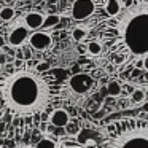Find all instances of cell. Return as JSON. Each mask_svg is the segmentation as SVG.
Segmentation results:
<instances>
[{
  "label": "cell",
  "instance_id": "cell-1",
  "mask_svg": "<svg viewBox=\"0 0 148 148\" xmlns=\"http://www.w3.org/2000/svg\"><path fill=\"white\" fill-rule=\"evenodd\" d=\"M62 94V84L54 70L37 72L23 67L13 73L0 75V103L13 116L14 124L26 119L32 124L42 116V121Z\"/></svg>",
  "mask_w": 148,
  "mask_h": 148
},
{
  "label": "cell",
  "instance_id": "cell-2",
  "mask_svg": "<svg viewBox=\"0 0 148 148\" xmlns=\"http://www.w3.org/2000/svg\"><path fill=\"white\" fill-rule=\"evenodd\" d=\"M102 46L121 53L124 65L148 56V0H132L116 18L103 21L99 27Z\"/></svg>",
  "mask_w": 148,
  "mask_h": 148
},
{
  "label": "cell",
  "instance_id": "cell-3",
  "mask_svg": "<svg viewBox=\"0 0 148 148\" xmlns=\"http://www.w3.org/2000/svg\"><path fill=\"white\" fill-rule=\"evenodd\" d=\"M97 148H148V119L123 118L110 123Z\"/></svg>",
  "mask_w": 148,
  "mask_h": 148
},
{
  "label": "cell",
  "instance_id": "cell-4",
  "mask_svg": "<svg viewBox=\"0 0 148 148\" xmlns=\"http://www.w3.org/2000/svg\"><path fill=\"white\" fill-rule=\"evenodd\" d=\"M96 86V81L91 75L88 73H75L73 77H70L69 80V88H70L72 92L75 94H88L89 91H92V88Z\"/></svg>",
  "mask_w": 148,
  "mask_h": 148
},
{
  "label": "cell",
  "instance_id": "cell-5",
  "mask_svg": "<svg viewBox=\"0 0 148 148\" xmlns=\"http://www.w3.org/2000/svg\"><path fill=\"white\" fill-rule=\"evenodd\" d=\"M96 11V2L94 0H75L72 3V18L75 21H84L91 18Z\"/></svg>",
  "mask_w": 148,
  "mask_h": 148
},
{
  "label": "cell",
  "instance_id": "cell-6",
  "mask_svg": "<svg viewBox=\"0 0 148 148\" xmlns=\"http://www.w3.org/2000/svg\"><path fill=\"white\" fill-rule=\"evenodd\" d=\"M27 42H29L30 48L35 49V51H45V49H48L53 45V37L48 32H40V30H37V32H34L29 37Z\"/></svg>",
  "mask_w": 148,
  "mask_h": 148
},
{
  "label": "cell",
  "instance_id": "cell-7",
  "mask_svg": "<svg viewBox=\"0 0 148 148\" xmlns=\"http://www.w3.org/2000/svg\"><path fill=\"white\" fill-rule=\"evenodd\" d=\"M27 40H29V29H26L24 26L13 27L10 30V34H8V45L13 46L14 49L21 48Z\"/></svg>",
  "mask_w": 148,
  "mask_h": 148
},
{
  "label": "cell",
  "instance_id": "cell-8",
  "mask_svg": "<svg viewBox=\"0 0 148 148\" xmlns=\"http://www.w3.org/2000/svg\"><path fill=\"white\" fill-rule=\"evenodd\" d=\"M48 119H49V124H53L54 127H62L64 129L65 126L70 123V115H69V112L64 110V108H56V110H53V112L49 113Z\"/></svg>",
  "mask_w": 148,
  "mask_h": 148
},
{
  "label": "cell",
  "instance_id": "cell-9",
  "mask_svg": "<svg viewBox=\"0 0 148 148\" xmlns=\"http://www.w3.org/2000/svg\"><path fill=\"white\" fill-rule=\"evenodd\" d=\"M24 27L30 30H38L40 27H43V21H45V16L42 13H37V11H30L24 16Z\"/></svg>",
  "mask_w": 148,
  "mask_h": 148
},
{
  "label": "cell",
  "instance_id": "cell-10",
  "mask_svg": "<svg viewBox=\"0 0 148 148\" xmlns=\"http://www.w3.org/2000/svg\"><path fill=\"white\" fill-rule=\"evenodd\" d=\"M123 10V5L119 0H107L105 2V13L110 18H116Z\"/></svg>",
  "mask_w": 148,
  "mask_h": 148
},
{
  "label": "cell",
  "instance_id": "cell-11",
  "mask_svg": "<svg viewBox=\"0 0 148 148\" xmlns=\"http://www.w3.org/2000/svg\"><path fill=\"white\" fill-rule=\"evenodd\" d=\"M107 94L110 97H118L123 94V88H121V83L119 81H108L107 84Z\"/></svg>",
  "mask_w": 148,
  "mask_h": 148
},
{
  "label": "cell",
  "instance_id": "cell-12",
  "mask_svg": "<svg viewBox=\"0 0 148 148\" xmlns=\"http://www.w3.org/2000/svg\"><path fill=\"white\" fill-rule=\"evenodd\" d=\"M86 51L89 53L91 56H99V54H102L103 46H102V43H100V42L92 40V42H89V43L86 45Z\"/></svg>",
  "mask_w": 148,
  "mask_h": 148
},
{
  "label": "cell",
  "instance_id": "cell-13",
  "mask_svg": "<svg viewBox=\"0 0 148 148\" xmlns=\"http://www.w3.org/2000/svg\"><path fill=\"white\" fill-rule=\"evenodd\" d=\"M14 16H16V10H14L13 7H8V5H5V7L0 10V21H5V23H8V21H11Z\"/></svg>",
  "mask_w": 148,
  "mask_h": 148
},
{
  "label": "cell",
  "instance_id": "cell-14",
  "mask_svg": "<svg viewBox=\"0 0 148 148\" xmlns=\"http://www.w3.org/2000/svg\"><path fill=\"white\" fill-rule=\"evenodd\" d=\"M86 37H88V30L84 29V27H75V29L72 30V38L78 43H81Z\"/></svg>",
  "mask_w": 148,
  "mask_h": 148
},
{
  "label": "cell",
  "instance_id": "cell-15",
  "mask_svg": "<svg viewBox=\"0 0 148 148\" xmlns=\"http://www.w3.org/2000/svg\"><path fill=\"white\" fill-rule=\"evenodd\" d=\"M145 99H147V96H145V91L143 89H134L131 92V100H132V103H143L145 102Z\"/></svg>",
  "mask_w": 148,
  "mask_h": 148
},
{
  "label": "cell",
  "instance_id": "cell-16",
  "mask_svg": "<svg viewBox=\"0 0 148 148\" xmlns=\"http://www.w3.org/2000/svg\"><path fill=\"white\" fill-rule=\"evenodd\" d=\"M59 21H61V18L58 16V14H48V16H45V21H43V27L45 29H49V27H54L59 24Z\"/></svg>",
  "mask_w": 148,
  "mask_h": 148
},
{
  "label": "cell",
  "instance_id": "cell-17",
  "mask_svg": "<svg viewBox=\"0 0 148 148\" xmlns=\"http://www.w3.org/2000/svg\"><path fill=\"white\" fill-rule=\"evenodd\" d=\"M35 148H58V145H56V142L53 140V138L49 137H43L38 140V143H37Z\"/></svg>",
  "mask_w": 148,
  "mask_h": 148
},
{
  "label": "cell",
  "instance_id": "cell-18",
  "mask_svg": "<svg viewBox=\"0 0 148 148\" xmlns=\"http://www.w3.org/2000/svg\"><path fill=\"white\" fill-rule=\"evenodd\" d=\"M110 59H112L113 65H124V62H126V58L121 54V53H112Z\"/></svg>",
  "mask_w": 148,
  "mask_h": 148
},
{
  "label": "cell",
  "instance_id": "cell-19",
  "mask_svg": "<svg viewBox=\"0 0 148 148\" xmlns=\"http://www.w3.org/2000/svg\"><path fill=\"white\" fill-rule=\"evenodd\" d=\"M35 70L37 72H48V70H51V67H49L48 62H37V64H35Z\"/></svg>",
  "mask_w": 148,
  "mask_h": 148
},
{
  "label": "cell",
  "instance_id": "cell-20",
  "mask_svg": "<svg viewBox=\"0 0 148 148\" xmlns=\"http://www.w3.org/2000/svg\"><path fill=\"white\" fill-rule=\"evenodd\" d=\"M65 127H67V135L69 134H78V131H80V129H78V124H73V123H69L67 126H65Z\"/></svg>",
  "mask_w": 148,
  "mask_h": 148
},
{
  "label": "cell",
  "instance_id": "cell-21",
  "mask_svg": "<svg viewBox=\"0 0 148 148\" xmlns=\"http://www.w3.org/2000/svg\"><path fill=\"white\" fill-rule=\"evenodd\" d=\"M14 58L18 59V61H24V53L21 48H16V51H14Z\"/></svg>",
  "mask_w": 148,
  "mask_h": 148
},
{
  "label": "cell",
  "instance_id": "cell-22",
  "mask_svg": "<svg viewBox=\"0 0 148 148\" xmlns=\"http://www.w3.org/2000/svg\"><path fill=\"white\" fill-rule=\"evenodd\" d=\"M13 72H14V65L10 64V62H7V64H5V73H13Z\"/></svg>",
  "mask_w": 148,
  "mask_h": 148
},
{
  "label": "cell",
  "instance_id": "cell-23",
  "mask_svg": "<svg viewBox=\"0 0 148 148\" xmlns=\"http://www.w3.org/2000/svg\"><path fill=\"white\" fill-rule=\"evenodd\" d=\"M140 75H142V70H140V69H132V70H131V77L132 78H137V77H140Z\"/></svg>",
  "mask_w": 148,
  "mask_h": 148
},
{
  "label": "cell",
  "instance_id": "cell-24",
  "mask_svg": "<svg viewBox=\"0 0 148 148\" xmlns=\"http://www.w3.org/2000/svg\"><path fill=\"white\" fill-rule=\"evenodd\" d=\"M8 62V54L5 53H0V65H5Z\"/></svg>",
  "mask_w": 148,
  "mask_h": 148
},
{
  "label": "cell",
  "instance_id": "cell-25",
  "mask_svg": "<svg viewBox=\"0 0 148 148\" xmlns=\"http://www.w3.org/2000/svg\"><path fill=\"white\" fill-rule=\"evenodd\" d=\"M77 49H78V53H80V54H84V53H88V51H86V45H81V43L77 46Z\"/></svg>",
  "mask_w": 148,
  "mask_h": 148
},
{
  "label": "cell",
  "instance_id": "cell-26",
  "mask_svg": "<svg viewBox=\"0 0 148 148\" xmlns=\"http://www.w3.org/2000/svg\"><path fill=\"white\" fill-rule=\"evenodd\" d=\"M134 67H135V69H140V70H142V69H143V61H142V59L135 61V62H134Z\"/></svg>",
  "mask_w": 148,
  "mask_h": 148
},
{
  "label": "cell",
  "instance_id": "cell-27",
  "mask_svg": "<svg viewBox=\"0 0 148 148\" xmlns=\"http://www.w3.org/2000/svg\"><path fill=\"white\" fill-rule=\"evenodd\" d=\"M142 61H143V70L148 72V56H147V58H143Z\"/></svg>",
  "mask_w": 148,
  "mask_h": 148
},
{
  "label": "cell",
  "instance_id": "cell-28",
  "mask_svg": "<svg viewBox=\"0 0 148 148\" xmlns=\"http://www.w3.org/2000/svg\"><path fill=\"white\" fill-rule=\"evenodd\" d=\"M119 2H121V5L127 7V5H131V2H132V0H119Z\"/></svg>",
  "mask_w": 148,
  "mask_h": 148
},
{
  "label": "cell",
  "instance_id": "cell-29",
  "mask_svg": "<svg viewBox=\"0 0 148 148\" xmlns=\"http://www.w3.org/2000/svg\"><path fill=\"white\" fill-rule=\"evenodd\" d=\"M5 46V38L3 37H0V48H3Z\"/></svg>",
  "mask_w": 148,
  "mask_h": 148
},
{
  "label": "cell",
  "instance_id": "cell-30",
  "mask_svg": "<svg viewBox=\"0 0 148 148\" xmlns=\"http://www.w3.org/2000/svg\"><path fill=\"white\" fill-rule=\"evenodd\" d=\"M7 2H8V0H0V10L5 7V3H7Z\"/></svg>",
  "mask_w": 148,
  "mask_h": 148
},
{
  "label": "cell",
  "instance_id": "cell-31",
  "mask_svg": "<svg viewBox=\"0 0 148 148\" xmlns=\"http://www.w3.org/2000/svg\"><path fill=\"white\" fill-rule=\"evenodd\" d=\"M2 147H3V138L0 137V148H2Z\"/></svg>",
  "mask_w": 148,
  "mask_h": 148
},
{
  "label": "cell",
  "instance_id": "cell-32",
  "mask_svg": "<svg viewBox=\"0 0 148 148\" xmlns=\"http://www.w3.org/2000/svg\"><path fill=\"white\" fill-rule=\"evenodd\" d=\"M75 148H84V147H80V145H77V147H75Z\"/></svg>",
  "mask_w": 148,
  "mask_h": 148
},
{
  "label": "cell",
  "instance_id": "cell-33",
  "mask_svg": "<svg viewBox=\"0 0 148 148\" xmlns=\"http://www.w3.org/2000/svg\"><path fill=\"white\" fill-rule=\"evenodd\" d=\"M26 148H35V147H26Z\"/></svg>",
  "mask_w": 148,
  "mask_h": 148
},
{
  "label": "cell",
  "instance_id": "cell-34",
  "mask_svg": "<svg viewBox=\"0 0 148 148\" xmlns=\"http://www.w3.org/2000/svg\"><path fill=\"white\" fill-rule=\"evenodd\" d=\"M0 72H2V65H0ZM0 75H2V73H0Z\"/></svg>",
  "mask_w": 148,
  "mask_h": 148
},
{
  "label": "cell",
  "instance_id": "cell-35",
  "mask_svg": "<svg viewBox=\"0 0 148 148\" xmlns=\"http://www.w3.org/2000/svg\"><path fill=\"white\" fill-rule=\"evenodd\" d=\"M73 2H75V0H72V3H73Z\"/></svg>",
  "mask_w": 148,
  "mask_h": 148
}]
</instances>
